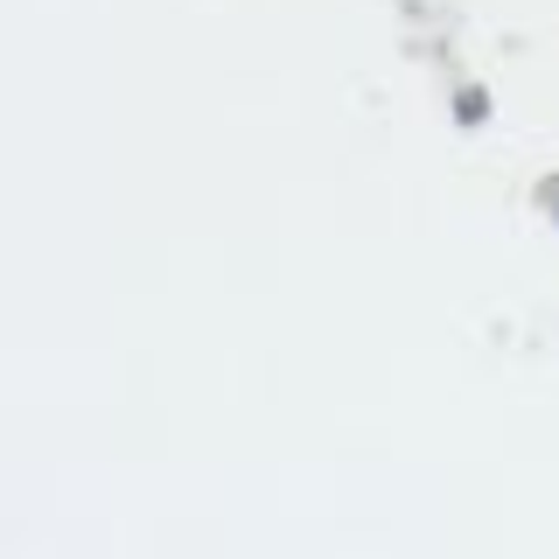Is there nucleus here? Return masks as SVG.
I'll list each match as a JSON object with an SVG mask.
<instances>
[{
	"label": "nucleus",
	"instance_id": "f257e3e1",
	"mask_svg": "<svg viewBox=\"0 0 559 559\" xmlns=\"http://www.w3.org/2000/svg\"><path fill=\"white\" fill-rule=\"evenodd\" d=\"M489 119V92L483 84H462V92H454V127H483Z\"/></svg>",
	"mask_w": 559,
	"mask_h": 559
},
{
	"label": "nucleus",
	"instance_id": "f03ea898",
	"mask_svg": "<svg viewBox=\"0 0 559 559\" xmlns=\"http://www.w3.org/2000/svg\"><path fill=\"white\" fill-rule=\"evenodd\" d=\"M552 217H559V189H552Z\"/></svg>",
	"mask_w": 559,
	"mask_h": 559
}]
</instances>
